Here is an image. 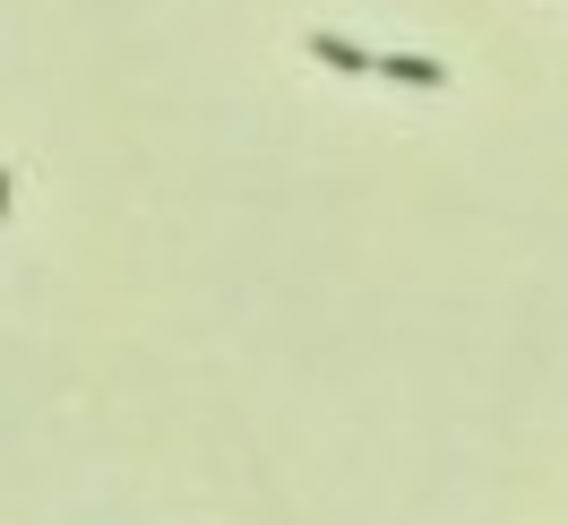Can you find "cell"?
Returning a JSON list of instances; mask_svg holds the SVG:
<instances>
[{
  "mask_svg": "<svg viewBox=\"0 0 568 525\" xmlns=\"http://www.w3.org/2000/svg\"><path fill=\"white\" fill-rule=\"evenodd\" d=\"M320 70H345V78H379V52H362V43H345V36H311L302 43Z\"/></svg>",
  "mask_w": 568,
  "mask_h": 525,
  "instance_id": "obj_1",
  "label": "cell"
},
{
  "mask_svg": "<svg viewBox=\"0 0 568 525\" xmlns=\"http://www.w3.org/2000/svg\"><path fill=\"white\" fill-rule=\"evenodd\" d=\"M379 78H396V87H448V70L430 52H379Z\"/></svg>",
  "mask_w": 568,
  "mask_h": 525,
  "instance_id": "obj_2",
  "label": "cell"
},
{
  "mask_svg": "<svg viewBox=\"0 0 568 525\" xmlns=\"http://www.w3.org/2000/svg\"><path fill=\"white\" fill-rule=\"evenodd\" d=\"M9 190H18V181H9V173H0V215H9Z\"/></svg>",
  "mask_w": 568,
  "mask_h": 525,
  "instance_id": "obj_3",
  "label": "cell"
}]
</instances>
